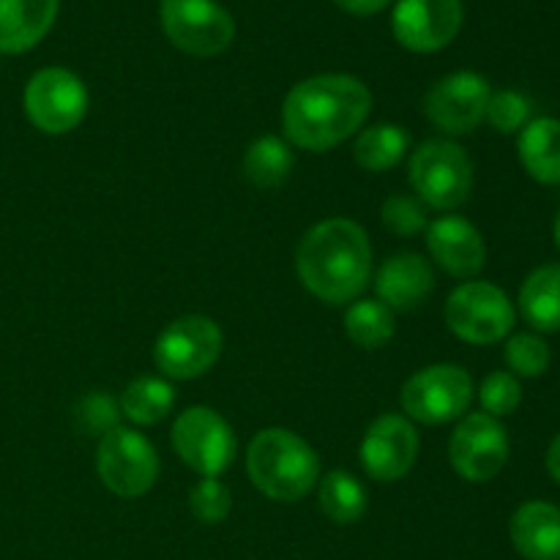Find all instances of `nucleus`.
Wrapping results in <instances>:
<instances>
[{
	"instance_id": "1",
	"label": "nucleus",
	"mask_w": 560,
	"mask_h": 560,
	"mask_svg": "<svg viewBox=\"0 0 560 560\" xmlns=\"http://www.w3.org/2000/svg\"><path fill=\"white\" fill-rule=\"evenodd\" d=\"M372 93L350 74H317L299 82L282 107L284 135L304 151H328L364 126Z\"/></svg>"
},
{
	"instance_id": "2",
	"label": "nucleus",
	"mask_w": 560,
	"mask_h": 560,
	"mask_svg": "<svg viewBox=\"0 0 560 560\" xmlns=\"http://www.w3.org/2000/svg\"><path fill=\"white\" fill-rule=\"evenodd\" d=\"M299 279L326 304H348L364 293L372 273V246L350 219H326L304 235L295 255Z\"/></svg>"
},
{
	"instance_id": "3",
	"label": "nucleus",
	"mask_w": 560,
	"mask_h": 560,
	"mask_svg": "<svg viewBox=\"0 0 560 560\" xmlns=\"http://www.w3.org/2000/svg\"><path fill=\"white\" fill-rule=\"evenodd\" d=\"M246 470L262 495L271 501L295 503L315 490L320 479V459L304 438L271 427L257 432L249 443Z\"/></svg>"
},
{
	"instance_id": "4",
	"label": "nucleus",
	"mask_w": 560,
	"mask_h": 560,
	"mask_svg": "<svg viewBox=\"0 0 560 560\" xmlns=\"http://www.w3.org/2000/svg\"><path fill=\"white\" fill-rule=\"evenodd\" d=\"M408 178L424 206L452 211L468 200L474 186V164L457 142L427 140L410 156Z\"/></svg>"
},
{
	"instance_id": "5",
	"label": "nucleus",
	"mask_w": 560,
	"mask_h": 560,
	"mask_svg": "<svg viewBox=\"0 0 560 560\" xmlns=\"http://www.w3.org/2000/svg\"><path fill=\"white\" fill-rule=\"evenodd\" d=\"M224 337L211 317L186 315L170 323L153 345V361L173 381H191L211 370L222 355Z\"/></svg>"
},
{
	"instance_id": "6",
	"label": "nucleus",
	"mask_w": 560,
	"mask_h": 560,
	"mask_svg": "<svg viewBox=\"0 0 560 560\" xmlns=\"http://www.w3.org/2000/svg\"><path fill=\"white\" fill-rule=\"evenodd\" d=\"M402 410L421 424H446L459 419L474 399V381L457 364L424 366L402 386Z\"/></svg>"
},
{
	"instance_id": "7",
	"label": "nucleus",
	"mask_w": 560,
	"mask_h": 560,
	"mask_svg": "<svg viewBox=\"0 0 560 560\" xmlns=\"http://www.w3.org/2000/svg\"><path fill=\"white\" fill-rule=\"evenodd\" d=\"M96 470L109 492L118 498H140L156 485V448L137 430L115 427L98 441Z\"/></svg>"
},
{
	"instance_id": "8",
	"label": "nucleus",
	"mask_w": 560,
	"mask_h": 560,
	"mask_svg": "<svg viewBox=\"0 0 560 560\" xmlns=\"http://www.w3.org/2000/svg\"><path fill=\"white\" fill-rule=\"evenodd\" d=\"M173 448L180 463L189 465L202 479H217L233 465L238 443L217 410L197 405L175 419Z\"/></svg>"
},
{
	"instance_id": "9",
	"label": "nucleus",
	"mask_w": 560,
	"mask_h": 560,
	"mask_svg": "<svg viewBox=\"0 0 560 560\" xmlns=\"http://www.w3.org/2000/svg\"><path fill=\"white\" fill-rule=\"evenodd\" d=\"M446 323L454 337L470 345H492L514 326V304L490 282H465L448 295Z\"/></svg>"
},
{
	"instance_id": "10",
	"label": "nucleus",
	"mask_w": 560,
	"mask_h": 560,
	"mask_svg": "<svg viewBox=\"0 0 560 560\" xmlns=\"http://www.w3.org/2000/svg\"><path fill=\"white\" fill-rule=\"evenodd\" d=\"M162 27L170 42L195 58H213L235 38V22L217 0H162Z\"/></svg>"
},
{
	"instance_id": "11",
	"label": "nucleus",
	"mask_w": 560,
	"mask_h": 560,
	"mask_svg": "<svg viewBox=\"0 0 560 560\" xmlns=\"http://www.w3.org/2000/svg\"><path fill=\"white\" fill-rule=\"evenodd\" d=\"M25 113L44 135H66L85 118V85L74 71L60 69V66L36 71L25 85Z\"/></svg>"
},
{
	"instance_id": "12",
	"label": "nucleus",
	"mask_w": 560,
	"mask_h": 560,
	"mask_svg": "<svg viewBox=\"0 0 560 560\" xmlns=\"http://www.w3.org/2000/svg\"><path fill=\"white\" fill-rule=\"evenodd\" d=\"M448 457L465 481L485 485L495 479L509 459L506 427L490 413L465 416L448 443Z\"/></svg>"
},
{
	"instance_id": "13",
	"label": "nucleus",
	"mask_w": 560,
	"mask_h": 560,
	"mask_svg": "<svg viewBox=\"0 0 560 560\" xmlns=\"http://www.w3.org/2000/svg\"><path fill=\"white\" fill-rule=\"evenodd\" d=\"M490 82L476 71H454L430 88L424 113L446 135H468L485 120L490 104Z\"/></svg>"
},
{
	"instance_id": "14",
	"label": "nucleus",
	"mask_w": 560,
	"mask_h": 560,
	"mask_svg": "<svg viewBox=\"0 0 560 560\" xmlns=\"http://www.w3.org/2000/svg\"><path fill=\"white\" fill-rule=\"evenodd\" d=\"M392 27L397 42L410 52H438L463 27V0H399Z\"/></svg>"
},
{
	"instance_id": "15",
	"label": "nucleus",
	"mask_w": 560,
	"mask_h": 560,
	"mask_svg": "<svg viewBox=\"0 0 560 560\" xmlns=\"http://www.w3.org/2000/svg\"><path fill=\"white\" fill-rule=\"evenodd\" d=\"M419 457V432L410 419L386 413L372 421L361 443V465L375 481H399Z\"/></svg>"
},
{
	"instance_id": "16",
	"label": "nucleus",
	"mask_w": 560,
	"mask_h": 560,
	"mask_svg": "<svg viewBox=\"0 0 560 560\" xmlns=\"http://www.w3.org/2000/svg\"><path fill=\"white\" fill-rule=\"evenodd\" d=\"M427 246L446 273L476 277L487 262V246L479 230L463 217H441L427 228Z\"/></svg>"
},
{
	"instance_id": "17",
	"label": "nucleus",
	"mask_w": 560,
	"mask_h": 560,
	"mask_svg": "<svg viewBox=\"0 0 560 560\" xmlns=\"http://www.w3.org/2000/svg\"><path fill=\"white\" fill-rule=\"evenodd\" d=\"M432 288H435L432 266L416 252H399V255L388 257L375 279L377 301H383L392 312L416 310L419 304H424Z\"/></svg>"
},
{
	"instance_id": "18",
	"label": "nucleus",
	"mask_w": 560,
	"mask_h": 560,
	"mask_svg": "<svg viewBox=\"0 0 560 560\" xmlns=\"http://www.w3.org/2000/svg\"><path fill=\"white\" fill-rule=\"evenodd\" d=\"M60 0H0V52L20 55L36 47L52 27Z\"/></svg>"
},
{
	"instance_id": "19",
	"label": "nucleus",
	"mask_w": 560,
	"mask_h": 560,
	"mask_svg": "<svg viewBox=\"0 0 560 560\" xmlns=\"http://www.w3.org/2000/svg\"><path fill=\"white\" fill-rule=\"evenodd\" d=\"M509 534L525 560H560V509L552 503H523L514 512Z\"/></svg>"
},
{
	"instance_id": "20",
	"label": "nucleus",
	"mask_w": 560,
	"mask_h": 560,
	"mask_svg": "<svg viewBox=\"0 0 560 560\" xmlns=\"http://www.w3.org/2000/svg\"><path fill=\"white\" fill-rule=\"evenodd\" d=\"M520 162L525 173L547 186L560 184V120L536 118L520 131Z\"/></svg>"
},
{
	"instance_id": "21",
	"label": "nucleus",
	"mask_w": 560,
	"mask_h": 560,
	"mask_svg": "<svg viewBox=\"0 0 560 560\" xmlns=\"http://www.w3.org/2000/svg\"><path fill=\"white\" fill-rule=\"evenodd\" d=\"M520 312L536 331H560V266H541L525 279L520 290Z\"/></svg>"
},
{
	"instance_id": "22",
	"label": "nucleus",
	"mask_w": 560,
	"mask_h": 560,
	"mask_svg": "<svg viewBox=\"0 0 560 560\" xmlns=\"http://www.w3.org/2000/svg\"><path fill=\"white\" fill-rule=\"evenodd\" d=\"M295 156L290 145L279 137H257L244 153V175L257 189H277L293 173Z\"/></svg>"
},
{
	"instance_id": "23",
	"label": "nucleus",
	"mask_w": 560,
	"mask_h": 560,
	"mask_svg": "<svg viewBox=\"0 0 560 560\" xmlns=\"http://www.w3.org/2000/svg\"><path fill=\"white\" fill-rule=\"evenodd\" d=\"M408 145L410 137L402 126L377 124L361 131L359 140H355L353 153L359 167L370 170V173H383V170L402 162V156L408 153Z\"/></svg>"
},
{
	"instance_id": "24",
	"label": "nucleus",
	"mask_w": 560,
	"mask_h": 560,
	"mask_svg": "<svg viewBox=\"0 0 560 560\" xmlns=\"http://www.w3.org/2000/svg\"><path fill=\"white\" fill-rule=\"evenodd\" d=\"M175 405V388L162 377L142 375L126 386L124 399H120V410L126 419L135 424H159L164 416L173 410Z\"/></svg>"
},
{
	"instance_id": "25",
	"label": "nucleus",
	"mask_w": 560,
	"mask_h": 560,
	"mask_svg": "<svg viewBox=\"0 0 560 560\" xmlns=\"http://www.w3.org/2000/svg\"><path fill=\"white\" fill-rule=\"evenodd\" d=\"M320 509L337 525L359 523L366 512V490L353 474L331 470L320 481Z\"/></svg>"
},
{
	"instance_id": "26",
	"label": "nucleus",
	"mask_w": 560,
	"mask_h": 560,
	"mask_svg": "<svg viewBox=\"0 0 560 560\" xmlns=\"http://www.w3.org/2000/svg\"><path fill=\"white\" fill-rule=\"evenodd\" d=\"M345 331L359 348L377 350L394 337V312L383 301H355L345 312Z\"/></svg>"
},
{
	"instance_id": "27",
	"label": "nucleus",
	"mask_w": 560,
	"mask_h": 560,
	"mask_svg": "<svg viewBox=\"0 0 560 560\" xmlns=\"http://www.w3.org/2000/svg\"><path fill=\"white\" fill-rule=\"evenodd\" d=\"M503 355H506L509 370L520 377L545 375L552 359L547 342L541 337H536V334H514L506 342Z\"/></svg>"
},
{
	"instance_id": "28",
	"label": "nucleus",
	"mask_w": 560,
	"mask_h": 560,
	"mask_svg": "<svg viewBox=\"0 0 560 560\" xmlns=\"http://www.w3.org/2000/svg\"><path fill=\"white\" fill-rule=\"evenodd\" d=\"M189 509L202 525H219L233 509V495L219 479H200L189 492Z\"/></svg>"
},
{
	"instance_id": "29",
	"label": "nucleus",
	"mask_w": 560,
	"mask_h": 560,
	"mask_svg": "<svg viewBox=\"0 0 560 560\" xmlns=\"http://www.w3.org/2000/svg\"><path fill=\"white\" fill-rule=\"evenodd\" d=\"M479 402L485 413H490L492 419L512 416L520 408V402H523V388H520V381L512 372H492L481 383Z\"/></svg>"
},
{
	"instance_id": "30",
	"label": "nucleus",
	"mask_w": 560,
	"mask_h": 560,
	"mask_svg": "<svg viewBox=\"0 0 560 560\" xmlns=\"http://www.w3.org/2000/svg\"><path fill=\"white\" fill-rule=\"evenodd\" d=\"M530 102L517 91H498L490 96L487 104V115L492 129H498L501 135H514V131H523L530 124Z\"/></svg>"
},
{
	"instance_id": "31",
	"label": "nucleus",
	"mask_w": 560,
	"mask_h": 560,
	"mask_svg": "<svg viewBox=\"0 0 560 560\" xmlns=\"http://www.w3.org/2000/svg\"><path fill=\"white\" fill-rule=\"evenodd\" d=\"M381 219L392 233L416 235L427 228V206L413 195H392L383 202Z\"/></svg>"
},
{
	"instance_id": "32",
	"label": "nucleus",
	"mask_w": 560,
	"mask_h": 560,
	"mask_svg": "<svg viewBox=\"0 0 560 560\" xmlns=\"http://www.w3.org/2000/svg\"><path fill=\"white\" fill-rule=\"evenodd\" d=\"M118 405L109 394L93 392L88 397L80 399L77 405V424L80 430H85L88 435L104 438L107 432H113L118 427Z\"/></svg>"
},
{
	"instance_id": "33",
	"label": "nucleus",
	"mask_w": 560,
	"mask_h": 560,
	"mask_svg": "<svg viewBox=\"0 0 560 560\" xmlns=\"http://www.w3.org/2000/svg\"><path fill=\"white\" fill-rule=\"evenodd\" d=\"M388 3H392V0H337L339 9L350 11V14H359V16L377 14V11L386 9Z\"/></svg>"
},
{
	"instance_id": "34",
	"label": "nucleus",
	"mask_w": 560,
	"mask_h": 560,
	"mask_svg": "<svg viewBox=\"0 0 560 560\" xmlns=\"http://www.w3.org/2000/svg\"><path fill=\"white\" fill-rule=\"evenodd\" d=\"M547 470H550L552 479L560 485V432L556 435V441L550 443V448H547Z\"/></svg>"
},
{
	"instance_id": "35",
	"label": "nucleus",
	"mask_w": 560,
	"mask_h": 560,
	"mask_svg": "<svg viewBox=\"0 0 560 560\" xmlns=\"http://www.w3.org/2000/svg\"><path fill=\"white\" fill-rule=\"evenodd\" d=\"M556 246H558V252H560V213H558V219H556Z\"/></svg>"
}]
</instances>
